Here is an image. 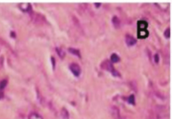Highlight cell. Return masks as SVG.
<instances>
[{
	"instance_id": "obj_1",
	"label": "cell",
	"mask_w": 172,
	"mask_h": 119,
	"mask_svg": "<svg viewBox=\"0 0 172 119\" xmlns=\"http://www.w3.org/2000/svg\"><path fill=\"white\" fill-rule=\"evenodd\" d=\"M101 67L102 69L111 72L113 75L115 77H119L120 76V74L118 73V72L116 70L114 69L111 62L109 60L105 61L102 62L101 64Z\"/></svg>"
},
{
	"instance_id": "obj_2",
	"label": "cell",
	"mask_w": 172,
	"mask_h": 119,
	"mask_svg": "<svg viewBox=\"0 0 172 119\" xmlns=\"http://www.w3.org/2000/svg\"><path fill=\"white\" fill-rule=\"evenodd\" d=\"M70 70L76 77H78L81 74V70L80 67L77 63H73L70 65L69 67Z\"/></svg>"
},
{
	"instance_id": "obj_3",
	"label": "cell",
	"mask_w": 172,
	"mask_h": 119,
	"mask_svg": "<svg viewBox=\"0 0 172 119\" xmlns=\"http://www.w3.org/2000/svg\"><path fill=\"white\" fill-rule=\"evenodd\" d=\"M19 7L20 10L24 12L30 13L32 12V7L30 3H21Z\"/></svg>"
},
{
	"instance_id": "obj_4",
	"label": "cell",
	"mask_w": 172,
	"mask_h": 119,
	"mask_svg": "<svg viewBox=\"0 0 172 119\" xmlns=\"http://www.w3.org/2000/svg\"><path fill=\"white\" fill-rule=\"evenodd\" d=\"M125 42L128 46H132L136 44L137 41L134 37L129 34H127L125 37Z\"/></svg>"
},
{
	"instance_id": "obj_5",
	"label": "cell",
	"mask_w": 172,
	"mask_h": 119,
	"mask_svg": "<svg viewBox=\"0 0 172 119\" xmlns=\"http://www.w3.org/2000/svg\"><path fill=\"white\" fill-rule=\"evenodd\" d=\"M7 84L8 81L7 80L4 79L0 81V100L4 98V93L3 90L6 88Z\"/></svg>"
},
{
	"instance_id": "obj_6",
	"label": "cell",
	"mask_w": 172,
	"mask_h": 119,
	"mask_svg": "<svg viewBox=\"0 0 172 119\" xmlns=\"http://www.w3.org/2000/svg\"><path fill=\"white\" fill-rule=\"evenodd\" d=\"M112 114L114 119H122L121 117L119 110L116 107H112Z\"/></svg>"
},
{
	"instance_id": "obj_7",
	"label": "cell",
	"mask_w": 172,
	"mask_h": 119,
	"mask_svg": "<svg viewBox=\"0 0 172 119\" xmlns=\"http://www.w3.org/2000/svg\"><path fill=\"white\" fill-rule=\"evenodd\" d=\"M138 30H146L148 27V23L147 22L144 20H140L138 22Z\"/></svg>"
},
{
	"instance_id": "obj_8",
	"label": "cell",
	"mask_w": 172,
	"mask_h": 119,
	"mask_svg": "<svg viewBox=\"0 0 172 119\" xmlns=\"http://www.w3.org/2000/svg\"><path fill=\"white\" fill-rule=\"evenodd\" d=\"M112 21L115 28L117 29V28H119L120 27V20L119 18L117 16H114L113 17Z\"/></svg>"
},
{
	"instance_id": "obj_9",
	"label": "cell",
	"mask_w": 172,
	"mask_h": 119,
	"mask_svg": "<svg viewBox=\"0 0 172 119\" xmlns=\"http://www.w3.org/2000/svg\"><path fill=\"white\" fill-rule=\"evenodd\" d=\"M148 36V31L147 30H138V38H145Z\"/></svg>"
},
{
	"instance_id": "obj_10",
	"label": "cell",
	"mask_w": 172,
	"mask_h": 119,
	"mask_svg": "<svg viewBox=\"0 0 172 119\" xmlns=\"http://www.w3.org/2000/svg\"><path fill=\"white\" fill-rule=\"evenodd\" d=\"M68 51L70 53L73 54V55L78 57L79 58H81V54H80V51L79 50L70 48H69Z\"/></svg>"
},
{
	"instance_id": "obj_11",
	"label": "cell",
	"mask_w": 172,
	"mask_h": 119,
	"mask_svg": "<svg viewBox=\"0 0 172 119\" xmlns=\"http://www.w3.org/2000/svg\"><path fill=\"white\" fill-rule=\"evenodd\" d=\"M61 116L62 118L64 119H68L69 118V114L68 112L66 109L63 108L62 109Z\"/></svg>"
},
{
	"instance_id": "obj_12",
	"label": "cell",
	"mask_w": 172,
	"mask_h": 119,
	"mask_svg": "<svg viewBox=\"0 0 172 119\" xmlns=\"http://www.w3.org/2000/svg\"><path fill=\"white\" fill-rule=\"evenodd\" d=\"M111 60L112 62H113V63H117L120 61V58L118 56L117 54L114 53L111 55Z\"/></svg>"
},
{
	"instance_id": "obj_13",
	"label": "cell",
	"mask_w": 172,
	"mask_h": 119,
	"mask_svg": "<svg viewBox=\"0 0 172 119\" xmlns=\"http://www.w3.org/2000/svg\"><path fill=\"white\" fill-rule=\"evenodd\" d=\"M28 119H43V118L38 113H32L30 115Z\"/></svg>"
},
{
	"instance_id": "obj_14",
	"label": "cell",
	"mask_w": 172,
	"mask_h": 119,
	"mask_svg": "<svg viewBox=\"0 0 172 119\" xmlns=\"http://www.w3.org/2000/svg\"><path fill=\"white\" fill-rule=\"evenodd\" d=\"M56 52L61 59H63L65 56V53L60 48H56Z\"/></svg>"
},
{
	"instance_id": "obj_15",
	"label": "cell",
	"mask_w": 172,
	"mask_h": 119,
	"mask_svg": "<svg viewBox=\"0 0 172 119\" xmlns=\"http://www.w3.org/2000/svg\"><path fill=\"white\" fill-rule=\"evenodd\" d=\"M128 101L129 104L132 105H134L135 103V97L134 94H131L130 95L129 98L128 99Z\"/></svg>"
},
{
	"instance_id": "obj_16",
	"label": "cell",
	"mask_w": 172,
	"mask_h": 119,
	"mask_svg": "<svg viewBox=\"0 0 172 119\" xmlns=\"http://www.w3.org/2000/svg\"><path fill=\"white\" fill-rule=\"evenodd\" d=\"M164 36L166 38H170V28H168L164 32Z\"/></svg>"
},
{
	"instance_id": "obj_17",
	"label": "cell",
	"mask_w": 172,
	"mask_h": 119,
	"mask_svg": "<svg viewBox=\"0 0 172 119\" xmlns=\"http://www.w3.org/2000/svg\"><path fill=\"white\" fill-rule=\"evenodd\" d=\"M154 61H155V63H158L159 61H160V57H159V55L158 54H155L154 56Z\"/></svg>"
},
{
	"instance_id": "obj_18",
	"label": "cell",
	"mask_w": 172,
	"mask_h": 119,
	"mask_svg": "<svg viewBox=\"0 0 172 119\" xmlns=\"http://www.w3.org/2000/svg\"><path fill=\"white\" fill-rule=\"evenodd\" d=\"M52 64H53V66L54 68H55V59L54 58L52 57Z\"/></svg>"
},
{
	"instance_id": "obj_19",
	"label": "cell",
	"mask_w": 172,
	"mask_h": 119,
	"mask_svg": "<svg viewBox=\"0 0 172 119\" xmlns=\"http://www.w3.org/2000/svg\"><path fill=\"white\" fill-rule=\"evenodd\" d=\"M95 7L97 8H99L101 5V3H94Z\"/></svg>"
}]
</instances>
